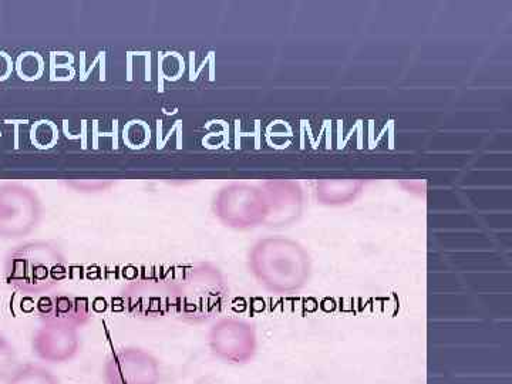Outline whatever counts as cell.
I'll return each mask as SVG.
<instances>
[{
  "instance_id": "obj_1",
  "label": "cell",
  "mask_w": 512,
  "mask_h": 384,
  "mask_svg": "<svg viewBox=\"0 0 512 384\" xmlns=\"http://www.w3.org/2000/svg\"><path fill=\"white\" fill-rule=\"evenodd\" d=\"M248 266L259 285L278 295L301 291L312 274L308 251L282 237L259 239L249 251Z\"/></svg>"
},
{
  "instance_id": "obj_2",
  "label": "cell",
  "mask_w": 512,
  "mask_h": 384,
  "mask_svg": "<svg viewBox=\"0 0 512 384\" xmlns=\"http://www.w3.org/2000/svg\"><path fill=\"white\" fill-rule=\"evenodd\" d=\"M69 275L66 255L50 241H25L10 249L5 258V281L16 292L43 296Z\"/></svg>"
},
{
  "instance_id": "obj_3",
  "label": "cell",
  "mask_w": 512,
  "mask_h": 384,
  "mask_svg": "<svg viewBox=\"0 0 512 384\" xmlns=\"http://www.w3.org/2000/svg\"><path fill=\"white\" fill-rule=\"evenodd\" d=\"M174 313L185 322H207L220 315L228 301L229 288L217 266L194 264L173 278Z\"/></svg>"
},
{
  "instance_id": "obj_4",
  "label": "cell",
  "mask_w": 512,
  "mask_h": 384,
  "mask_svg": "<svg viewBox=\"0 0 512 384\" xmlns=\"http://www.w3.org/2000/svg\"><path fill=\"white\" fill-rule=\"evenodd\" d=\"M43 218V202L25 184H0V239L18 241L29 237Z\"/></svg>"
},
{
  "instance_id": "obj_5",
  "label": "cell",
  "mask_w": 512,
  "mask_h": 384,
  "mask_svg": "<svg viewBox=\"0 0 512 384\" xmlns=\"http://www.w3.org/2000/svg\"><path fill=\"white\" fill-rule=\"evenodd\" d=\"M120 301L133 318H165L174 313L173 279L154 271L138 275L121 289Z\"/></svg>"
},
{
  "instance_id": "obj_6",
  "label": "cell",
  "mask_w": 512,
  "mask_h": 384,
  "mask_svg": "<svg viewBox=\"0 0 512 384\" xmlns=\"http://www.w3.org/2000/svg\"><path fill=\"white\" fill-rule=\"evenodd\" d=\"M207 345L211 355L225 365H249L258 355V330L247 320L218 319L208 330Z\"/></svg>"
},
{
  "instance_id": "obj_7",
  "label": "cell",
  "mask_w": 512,
  "mask_h": 384,
  "mask_svg": "<svg viewBox=\"0 0 512 384\" xmlns=\"http://www.w3.org/2000/svg\"><path fill=\"white\" fill-rule=\"evenodd\" d=\"M214 212L218 220L231 229L248 231L264 225L266 200L264 191L251 185H228L215 198Z\"/></svg>"
},
{
  "instance_id": "obj_8",
  "label": "cell",
  "mask_w": 512,
  "mask_h": 384,
  "mask_svg": "<svg viewBox=\"0 0 512 384\" xmlns=\"http://www.w3.org/2000/svg\"><path fill=\"white\" fill-rule=\"evenodd\" d=\"M161 377L160 360L136 346L113 350L101 367L104 384H160Z\"/></svg>"
},
{
  "instance_id": "obj_9",
  "label": "cell",
  "mask_w": 512,
  "mask_h": 384,
  "mask_svg": "<svg viewBox=\"0 0 512 384\" xmlns=\"http://www.w3.org/2000/svg\"><path fill=\"white\" fill-rule=\"evenodd\" d=\"M30 348L36 359L47 366L72 362L82 349L80 329L40 322L39 328L33 332Z\"/></svg>"
},
{
  "instance_id": "obj_10",
  "label": "cell",
  "mask_w": 512,
  "mask_h": 384,
  "mask_svg": "<svg viewBox=\"0 0 512 384\" xmlns=\"http://www.w3.org/2000/svg\"><path fill=\"white\" fill-rule=\"evenodd\" d=\"M40 322L60 323L82 329L92 319L90 303L83 296L72 293L43 295L36 306Z\"/></svg>"
},
{
  "instance_id": "obj_11",
  "label": "cell",
  "mask_w": 512,
  "mask_h": 384,
  "mask_svg": "<svg viewBox=\"0 0 512 384\" xmlns=\"http://www.w3.org/2000/svg\"><path fill=\"white\" fill-rule=\"evenodd\" d=\"M5 384H62V382L45 363L26 362L19 363L5 380Z\"/></svg>"
},
{
  "instance_id": "obj_12",
  "label": "cell",
  "mask_w": 512,
  "mask_h": 384,
  "mask_svg": "<svg viewBox=\"0 0 512 384\" xmlns=\"http://www.w3.org/2000/svg\"><path fill=\"white\" fill-rule=\"evenodd\" d=\"M45 60L36 52L20 53L15 62V70L25 82H36L45 73Z\"/></svg>"
},
{
  "instance_id": "obj_13",
  "label": "cell",
  "mask_w": 512,
  "mask_h": 384,
  "mask_svg": "<svg viewBox=\"0 0 512 384\" xmlns=\"http://www.w3.org/2000/svg\"><path fill=\"white\" fill-rule=\"evenodd\" d=\"M30 141L39 150H50L59 141V128L53 121H36L30 128Z\"/></svg>"
},
{
  "instance_id": "obj_14",
  "label": "cell",
  "mask_w": 512,
  "mask_h": 384,
  "mask_svg": "<svg viewBox=\"0 0 512 384\" xmlns=\"http://www.w3.org/2000/svg\"><path fill=\"white\" fill-rule=\"evenodd\" d=\"M123 140L127 147L133 148V150H141L150 143V127L141 120L128 121L123 130Z\"/></svg>"
},
{
  "instance_id": "obj_15",
  "label": "cell",
  "mask_w": 512,
  "mask_h": 384,
  "mask_svg": "<svg viewBox=\"0 0 512 384\" xmlns=\"http://www.w3.org/2000/svg\"><path fill=\"white\" fill-rule=\"evenodd\" d=\"M19 365L18 350L0 332V380H6Z\"/></svg>"
},
{
  "instance_id": "obj_16",
  "label": "cell",
  "mask_w": 512,
  "mask_h": 384,
  "mask_svg": "<svg viewBox=\"0 0 512 384\" xmlns=\"http://www.w3.org/2000/svg\"><path fill=\"white\" fill-rule=\"evenodd\" d=\"M50 70H52L53 80H59V82L72 80L74 76L73 56L70 53H52Z\"/></svg>"
},
{
  "instance_id": "obj_17",
  "label": "cell",
  "mask_w": 512,
  "mask_h": 384,
  "mask_svg": "<svg viewBox=\"0 0 512 384\" xmlns=\"http://www.w3.org/2000/svg\"><path fill=\"white\" fill-rule=\"evenodd\" d=\"M183 70V60L177 53H165L161 59H158V72L163 74L164 79L177 80Z\"/></svg>"
},
{
  "instance_id": "obj_18",
  "label": "cell",
  "mask_w": 512,
  "mask_h": 384,
  "mask_svg": "<svg viewBox=\"0 0 512 384\" xmlns=\"http://www.w3.org/2000/svg\"><path fill=\"white\" fill-rule=\"evenodd\" d=\"M66 185L73 188L74 191L83 192V194H97V192L110 190L114 183L109 180H70Z\"/></svg>"
},
{
  "instance_id": "obj_19",
  "label": "cell",
  "mask_w": 512,
  "mask_h": 384,
  "mask_svg": "<svg viewBox=\"0 0 512 384\" xmlns=\"http://www.w3.org/2000/svg\"><path fill=\"white\" fill-rule=\"evenodd\" d=\"M15 70V62L8 53L0 52V82H6Z\"/></svg>"
},
{
  "instance_id": "obj_20",
  "label": "cell",
  "mask_w": 512,
  "mask_h": 384,
  "mask_svg": "<svg viewBox=\"0 0 512 384\" xmlns=\"http://www.w3.org/2000/svg\"><path fill=\"white\" fill-rule=\"evenodd\" d=\"M0 138H2V130H0Z\"/></svg>"
}]
</instances>
